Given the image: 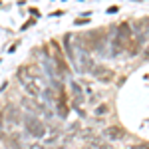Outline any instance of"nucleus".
Returning <instances> with one entry per match:
<instances>
[{"label": "nucleus", "mask_w": 149, "mask_h": 149, "mask_svg": "<svg viewBox=\"0 0 149 149\" xmlns=\"http://www.w3.org/2000/svg\"><path fill=\"white\" fill-rule=\"evenodd\" d=\"M24 123H26V129H28L32 135L42 137V135L46 133V129H44V125H42V121L36 119V117H32V115H26V117H24Z\"/></svg>", "instance_id": "obj_1"}, {"label": "nucleus", "mask_w": 149, "mask_h": 149, "mask_svg": "<svg viewBox=\"0 0 149 149\" xmlns=\"http://www.w3.org/2000/svg\"><path fill=\"white\" fill-rule=\"evenodd\" d=\"M22 86L26 88V92L30 93V95H34V97H38V95H42V90H40V86H38V80H34L32 76H24L22 74Z\"/></svg>", "instance_id": "obj_2"}, {"label": "nucleus", "mask_w": 149, "mask_h": 149, "mask_svg": "<svg viewBox=\"0 0 149 149\" xmlns=\"http://www.w3.org/2000/svg\"><path fill=\"white\" fill-rule=\"evenodd\" d=\"M2 117L6 119V123H10V127L16 125V123L20 121V115H18V111H16V107H14V105H10V107L6 109V113L2 115Z\"/></svg>", "instance_id": "obj_3"}, {"label": "nucleus", "mask_w": 149, "mask_h": 149, "mask_svg": "<svg viewBox=\"0 0 149 149\" xmlns=\"http://www.w3.org/2000/svg\"><path fill=\"white\" fill-rule=\"evenodd\" d=\"M105 135H107L109 139H121L123 135H125V131L119 129V127H107V129H105Z\"/></svg>", "instance_id": "obj_4"}, {"label": "nucleus", "mask_w": 149, "mask_h": 149, "mask_svg": "<svg viewBox=\"0 0 149 149\" xmlns=\"http://www.w3.org/2000/svg\"><path fill=\"white\" fill-rule=\"evenodd\" d=\"M90 149H111V147L105 145V143H102V141H97V139H93L92 145H90Z\"/></svg>", "instance_id": "obj_5"}, {"label": "nucleus", "mask_w": 149, "mask_h": 149, "mask_svg": "<svg viewBox=\"0 0 149 149\" xmlns=\"http://www.w3.org/2000/svg\"><path fill=\"white\" fill-rule=\"evenodd\" d=\"M95 74H97L102 80H111V78H113V74H111V72H102V70H97Z\"/></svg>", "instance_id": "obj_6"}, {"label": "nucleus", "mask_w": 149, "mask_h": 149, "mask_svg": "<svg viewBox=\"0 0 149 149\" xmlns=\"http://www.w3.org/2000/svg\"><path fill=\"white\" fill-rule=\"evenodd\" d=\"M95 113H97V115H103V113H107V105H100V107L95 109Z\"/></svg>", "instance_id": "obj_7"}, {"label": "nucleus", "mask_w": 149, "mask_h": 149, "mask_svg": "<svg viewBox=\"0 0 149 149\" xmlns=\"http://www.w3.org/2000/svg\"><path fill=\"white\" fill-rule=\"evenodd\" d=\"M28 149H46L42 143H32V145H28Z\"/></svg>", "instance_id": "obj_8"}, {"label": "nucleus", "mask_w": 149, "mask_h": 149, "mask_svg": "<svg viewBox=\"0 0 149 149\" xmlns=\"http://www.w3.org/2000/svg\"><path fill=\"white\" fill-rule=\"evenodd\" d=\"M131 149H149V145H135V147H131Z\"/></svg>", "instance_id": "obj_9"}]
</instances>
